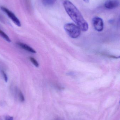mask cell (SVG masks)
Listing matches in <instances>:
<instances>
[{
  "label": "cell",
  "instance_id": "6da1fadb",
  "mask_svg": "<svg viewBox=\"0 0 120 120\" xmlns=\"http://www.w3.org/2000/svg\"><path fill=\"white\" fill-rule=\"evenodd\" d=\"M63 5L65 10L70 17L73 20L81 30L86 31L89 29V25L77 8L70 1L65 0Z\"/></svg>",
  "mask_w": 120,
  "mask_h": 120
},
{
  "label": "cell",
  "instance_id": "7a4b0ae2",
  "mask_svg": "<svg viewBox=\"0 0 120 120\" xmlns=\"http://www.w3.org/2000/svg\"><path fill=\"white\" fill-rule=\"evenodd\" d=\"M65 30L67 34L72 38H77L81 34V29L76 25L72 23L66 24L64 26Z\"/></svg>",
  "mask_w": 120,
  "mask_h": 120
},
{
  "label": "cell",
  "instance_id": "3957f363",
  "mask_svg": "<svg viewBox=\"0 0 120 120\" xmlns=\"http://www.w3.org/2000/svg\"><path fill=\"white\" fill-rule=\"evenodd\" d=\"M0 8L7 15L8 17L12 21V22L18 27H20L21 26V22L19 19L15 16V14L12 11L5 7L4 6H1Z\"/></svg>",
  "mask_w": 120,
  "mask_h": 120
},
{
  "label": "cell",
  "instance_id": "277c9868",
  "mask_svg": "<svg viewBox=\"0 0 120 120\" xmlns=\"http://www.w3.org/2000/svg\"><path fill=\"white\" fill-rule=\"evenodd\" d=\"M92 23L94 29L98 32H101L103 30L104 24L103 20L101 18L96 17L92 20Z\"/></svg>",
  "mask_w": 120,
  "mask_h": 120
},
{
  "label": "cell",
  "instance_id": "5b68a950",
  "mask_svg": "<svg viewBox=\"0 0 120 120\" xmlns=\"http://www.w3.org/2000/svg\"><path fill=\"white\" fill-rule=\"evenodd\" d=\"M120 4L118 0H106L104 3V6L108 9H112L118 7Z\"/></svg>",
  "mask_w": 120,
  "mask_h": 120
},
{
  "label": "cell",
  "instance_id": "8992f818",
  "mask_svg": "<svg viewBox=\"0 0 120 120\" xmlns=\"http://www.w3.org/2000/svg\"><path fill=\"white\" fill-rule=\"evenodd\" d=\"M16 44H17V45H18L19 47H20L21 48L24 49L25 50L27 51V52L33 53H36V51L34 50L32 48L24 43L18 42V43H16Z\"/></svg>",
  "mask_w": 120,
  "mask_h": 120
},
{
  "label": "cell",
  "instance_id": "52a82bcc",
  "mask_svg": "<svg viewBox=\"0 0 120 120\" xmlns=\"http://www.w3.org/2000/svg\"><path fill=\"white\" fill-rule=\"evenodd\" d=\"M57 0H42V3L44 5L49 6L55 3Z\"/></svg>",
  "mask_w": 120,
  "mask_h": 120
},
{
  "label": "cell",
  "instance_id": "ba28073f",
  "mask_svg": "<svg viewBox=\"0 0 120 120\" xmlns=\"http://www.w3.org/2000/svg\"><path fill=\"white\" fill-rule=\"evenodd\" d=\"M0 35L5 39L6 41L8 42H11V40L10 39L8 36L3 31L0 29Z\"/></svg>",
  "mask_w": 120,
  "mask_h": 120
},
{
  "label": "cell",
  "instance_id": "9c48e42d",
  "mask_svg": "<svg viewBox=\"0 0 120 120\" xmlns=\"http://www.w3.org/2000/svg\"><path fill=\"white\" fill-rule=\"evenodd\" d=\"M18 96L20 101L23 102L24 101L25 98L22 92L20 90H19L18 91Z\"/></svg>",
  "mask_w": 120,
  "mask_h": 120
},
{
  "label": "cell",
  "instance_id": "30bf717a",
  "mask_svg": "<svg viewBox=\"0 0 120 120\" xmlns=\"http://www.w3.org/2000/svg\"><path fill=\"white\" fill-rule=\"evenodd\" d=\"M29 60L35 66H36V67H38L39 66V63L35 58L32 57H30Z\"/></svg>",
  "mask_w": 120,
  "mask_h": 120
},
{
  "label": "cell",
  "instance_id": "8fae6325",
  "mask_svg": "<svg viewBox=\"0 0 120 120\" xmlns=\"http://www.w3.org/2000/svg\"><path fill=\"white\" fill-rule=\"evenodd\" d=\"M1 73H2V75L4 79L5 82H7L8 81V77L6 73L3 70L1 71Z\"/></svg>",
  "mask_w": 120,
  "mask_h": 120
},
{
  "label": "cell",
  "instance_id": "7c38bea8",
  "mask_svg": "<svg viewBox=\"0 0 120 120\" xmlns=\"http://www.w3.org/2000/svg\"><path fill=\"white\" fill-rule=\"evenodd\" d=\"M13 118L12 117H10V116H8V117H7L5 119V120H13Z\"/></svg>",
  "mask_w": 120,
  "mask_h": 120
},
{
  "label": "cell",
  "instance_id": "4fadbf2b",
  "mask_svg": "<svg viewBox=\"0 0 120 120\" xmlns=\"http://www.w3.org/2000/svg\"><path fill=\"white\" fill-rule=\"evenodd\" d=\"M83 0L86 3H89V0Z\"/></svg>",
  "mask_w": 120,
  "mask_h": 120
}]
</instances>
